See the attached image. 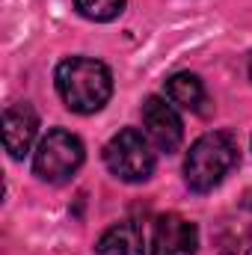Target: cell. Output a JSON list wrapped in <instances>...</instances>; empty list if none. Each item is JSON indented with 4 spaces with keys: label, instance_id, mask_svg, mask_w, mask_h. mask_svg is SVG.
Masks as SVG:
<instances>
[{
    "label": "cell",
    "instance_id": "obj_1",
    "mask_svg": "<svg viewBox=\"0 0 252 255\" xmlns=\"http://www.w3.org/2000/svg\"><path fill=\"white\" fill-rule=\"evenodd\" d=\"M57 92L63 98V104L71 113L89 116L98 113L110 95H113V74L101 60L92 57H68L57 65L54 74Z\"/></svg>",
    "mask_w": 252,
    "mask_h": 255
},
{
    "label": "cell",
    "instance_id": "obj_2",
    "mask_svg": "<svg viewBox=\"0 0 252 255\" xmlns=\"http://www.w3.org/2000/svg\"><path fill=\"white\" fill-rule=\"evenodd\" d=\"M238 166V142L229 130H208L190 145L184 157V181L193 193H211Z\"/></svg>",
    "mask_w": 252,
    "mask_h": 255
},
{
    "label": "cell",
    "instance_id": "obj_3",
    "mask_svg": "<svg viewBox=\"0 0 252 255\" xmlns=\"http://www.w3.org/2000/svg\"><path fill=\"white\" fill-rule=\"evenodd\" d=\"M83 142L80 136H74L65 128H54L48 130L33 154V172L39 175V181L45 184H65L74 178V172L83 166Z\"/></svg>",
    "mask_w": 252,
    "mask_h": 255
},
{
    "label": "cell",
    "instance_id": "obj_4",
    "mask_svg": "<svg viewBox=\"0 0 252 255\" xmlns=\"http://www.w3.org/2000/svg\"><path fill=\"white\" fill-rule=\"evenodd\" d=\"M104 163L119 181H127V184H139V181L151 178V172H154L151 139L136 128H122L104 145Z\"/></svg>",
    "mask_w": 252,
    "mask_h": 255
},
{
    "label": "cell",
    "instance_id": "obj_5",
    "mask_svg": "<svg viewBox=\"0 0 252 255\" xmlns=\"http://www.w3.org/2000/svg\"><path fill=\"white\" fill-rule=\"evenodd\" d=\"M142 128H145V136L151 139V145H157L166 154L178 151V145L184 139V122H181L175 104L160 95H148L142 101Z\"/></svg>",
    "mask_w": 252,
    "mask_h": 255
},
{
    "label": "cell",
    "instance_id": "obj_6",
    "mask_svg": "<svg viewBox=\"0 0 252 255\" xmlns=\"http://www.w3.org/2000/svg\"><path fill=\"white\" fill-rule=\"evenodd\" d=\"M199 247L196 223L184 220L181 214H163L154 220L151 255H193Z\"/></svg>",
    "mask_w": 252,
    "mask_h": 255
},
{
    "label": "cell",
    "instance_id": "obj_7",
    "mask_svg": "<svg viewBox=\"0 0 252 255\" xmlns=\"http://www.w3.org/2000/svg\"><path fill=\"white\" fill-rule=\"evenodd\" d=\"M39 133V116L27 101H18L3 110V145L12 160H21L30 154Z\"/></svg>",
    "mask_w": 252,
    "mask_h": 255
},
{
    "label": "cell",
    "instance_id": "obj_8",
    "mask_svg": "<svg viewBox=\"0 0 252 255\" xmlns=\"http://www.w3.org/2000/svg\"><path fill=\"white\" fill-rule=\"evenodd\" d=\"M95 255H145V235L133 220L116 223L98 238Z\"/></svg>",
    "mask_w": 252,
    "mask_h": 255
},
{
    "label": "cell",
    "instance_id": "obj_9",
    "mask_svg": "<svg viewBox=\"0 0 252 255\" xmlns=\"http://www.w3.org/2000/svg\"><path fill=\"white\" fill-rule=\"evenodd\" d=\"M166 98L181 107V110H193V113H202V104L208 101V92H205V83L199 80V74L193 71H178L166 80Z\"/></svg>",
    "mask_w": 252,
    "mask_h": 255
},
{
    "label": "cell",
    "instance_id": "obj_10",
    "mask_svg": "<svg viewBox=\"0 0 252 255\" xmlns=\"http://www.w3.org/2000/svg\"><path fill=\"white\" fill-rule=\"evenodd\" d=\"M125 3L127 0H74V9H77L86 21L104 24V21H113V18L122 15Z\"/></svg>",
    "mask_w": 252,
    "mask_h": 255
},
{
    "label": "cell",
    "instance_id": "obj_11",
    "mask_svg": "<svg viewBox=\"0 0 252 255\" xmlns=\"http://www.w3.org/2000/svg\"><path fill=\"white\" fill-rule=\"evenodd\" d=\"M226 255H252V235H250V238H244L241 244H235Z\"/></svg>",
    "mask_w": 252,
    "mask_h": 255
},
{
    "label": "cell",
    "instance_id": "obj_12",
    "mask_svg": "<svg viewBox=\"0 0 252 255\" xmlns=\"http://www.w3.org/2000/svg\"><path fill=\"white\" fill-rule=\"evenodd\" d=\"M250 77H252V57H250Z\"/></svg>",
    "mask_w": 252,
    "mask_h": 255
}]
</instances>
